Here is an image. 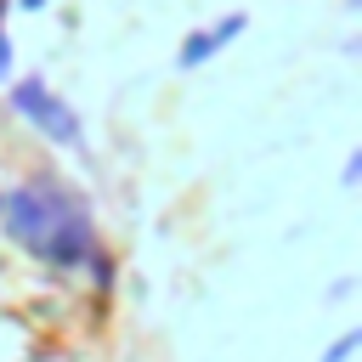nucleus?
Masks as SVG:
<instances>
[{"label": "nucleus", "instance_id": "1", "mask_svg": "<svg viewBox=\"0 0 362 362\" xmlns=\"http://www.w3.org/2000/svg\"><path fill=\"white\" fill-rule=\"evenodd\" d=\"M0 215H6V232L23 238L34 255L57 260V266H74L85 249H90V221L85 209L57 192L51 181H34V187H11L0 198Z\"/></svg>", "mask_w": 362, "mask_h": 362}, {"label": "nucleus", "instance_id": "2", "mask_svg": "<svg viewBox=\"0 0 362 362\" xmlns=\"http://www.w3.org/2000/svg\"><path fill=\"white\" fill-rule=\"evenodd\" d=\"M11 102H17V113H23V119H34L51 141H62V147H74V141H79V119H74V107H68V102H57L45 85L23 79V85L11 90Z\"/></svg>", "mask_w": 362, "mask_h": 362}, {"label": "nucleus", "instance_id": "3", "mask_svg": "<svg viewBox=\"0 0 362 362\" xmlns=\"http://www.w3.org/2000/svg\"><path fill=\"white\" fill-rule=\"evenodd\" d=\"M232 34H243V17H226V23H221V28H209V34H192V40L181 45V68L204 62V57H209V51H221V45H226Z\"/></svg>", "mask_w": 362, "mask_h": 362}, {"label": "nucleus", "instance_id": "4", "mask_svg": "<svg viewBox=\"0 0 362 362\" xmlns=\"http://www.w3.org/2000/svg\"><path fill=\"white\" fill-rule=\"evenodd\" d=\"M351 351H356V334H345V339H339V345H334V351H328V356H322V362H345V356H351Z\"/></svg>", "mask_w": 362, "mask_h": 362}, {"label": "nucleus", "instance_id": "5", "mask_svg": "<svg viewBox=\"0 0 362 362\" xmlns=\"http://www.w3.org/2000/svg\"><path fill=\"white\" fill-rule=\"evenodd\" d=\"M11 68V51H6V34H0V74Z\"/></svg>", "mask_w": 362, "mask_h": 362}, {"label": "nucleus", "instance_id": "6", "mask_svg": "<svg viewBox=\"0 0 362 362\" xmlns=\"http://www.w3.org/2000/svg\"><path fill=\"white\" fill-rule=\"evenodd\" d=\"M23 6H28V11H34V6H45V0H23Z\"/></svg>", "mask_w": 362, "mask_h": 362}]
</instances>
